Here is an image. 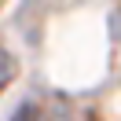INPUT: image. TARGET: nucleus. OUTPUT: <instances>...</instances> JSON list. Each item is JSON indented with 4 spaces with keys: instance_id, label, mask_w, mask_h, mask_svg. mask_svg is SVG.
<instances>
[{
    "instance_id": "obj_1",
    "label": "nucleus",
    "mask_w": 121,
    "mask_h": 121,
    "mask_svg": "<svg viewBox=\"0 0 121 121\" xmlns=\"http://www.w3.org/2000/svg\"><path fill=\"white\" fill-rule=\"evenodd\" d=\"M11 121H44V110H40L37 103H22V106L15 110V117H11Z\"/></svg>"
},
{
    "instance_id": "obj_2",
    "label": "nucleus",
    "mask_w": 121,
    "mask_h": 121,
    "mask_svg": "<svg viewBox=\"0 0 121 121\" xmlns=\"http://www.w3.org/2000/svg\"><path fill=\"white\" fill-rule=\"evenodd\" d=\"M11 77H15V62H11L8 52H0V88H8Z\"/></svg>"
}]
</instances>
